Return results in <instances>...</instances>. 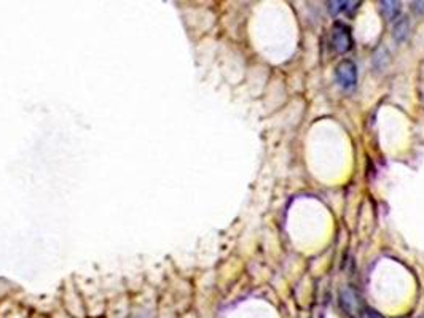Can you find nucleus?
Listing matches in <instances>:
<instances>
[{"label":"nucleus","instance_id":"nucleus-1","mask_svg":"<svg viewBox=\"0 0 424 318\" xmlns=\"http://www.w3.org/2000/svg\"><path fill=\"white\" fill-rule=\"evenodd\" d=\"M337 81L340 84V88L345 91H352L357 84V67L356 64L345 59L338 64L337 67Z\"/></svg>","mask_w":424,"mask_h":318},{"label":"nucleus","instance_id":"nucleus-5","mask_svg":"<svg viewBox=\"0 0 424 318\" xmlns=\"http://www.w3.org/2000/svg\"><path fill=\"white\" fill-rule=\"evenodd\" d=\"M361 5L359 2H329V10L332 15H340V13H352L357 10V6Z\"/></svg>","mask_w":424,"mask_h":318},{"label":"nucleus","instance_id":"nucleus-6","mask_svg":"<svg viewBox=\"0 0 424 318\" xmlns=\"http://www.w3.org/2000/svg\"><path fill=\"white\" fill-rule=\"evenodd\" d=\"M342 302L345 304V307L348 309V310H356L357 307H359V300H357V295H356V291H352V290H345L343 293H342Z\"/></svg>","mask_w":424,"mask_h":318},{"label":"nucleus","instance_id":"nucleus-2","mask_svg":"<svg viewBox=\"0 0 424 318\" xmlns=\"http://www.w3.org/2000/svg\"><path fill=\"white\" fill-rule=\"evenodd\" d=\"M333 47L338 53H346L352 47V38L350 34V28L342 23H337L333 25Z\"/></svg>","mask_w":424,"mask_h":318},{"label":"nucleus","instance_id":"nucleus-7","mask_svg":"<svg viewBox=\"0 0 424 318\" xmlns=\"http://www.w3.org/2000/svg\"><path fill=\"white\" fill-rule=\"evenodd\" d=\"M412 10L416 13V15H424V2H413Z\"/></svg>","mask_w":424,"mask_h":318},{"label":"nucleus","instance_id":"nucleus-3","mask_svg":"<svg viewBox=\"0 0 424 318\" xmlns=\"http://www.w3.org/2000/svg\"><path fill=\"white\" fill-rule=\"evenodd\" d=\"M410 32H412V25H410L408 18H401V19H397V23L393 28V38L397 43H402L407 40Z\"/></svg>","mask_w":424,"mask_h":318},{"label":"nucleus","instance_id":"nucleus-4","mask_svg":"<svg viewBox=\"0 0 424 318\" xmlns=\"http://www.w3.org/2000/svg\"><path fill=\"white\" fill-rule=\"evenodd\" d=\"M381 15L384 19L388 21H393V19H397L401 15L402 10V4L401 2H394V0H386V2H381Z\"/></svg>","mask_w":424,"mask_h":318}]
</instances>
